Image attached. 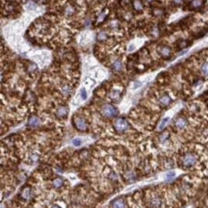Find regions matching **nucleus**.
Returning <instances> with one entry per match:
<instances>
[{"instance_id":"26","label":"nucleus","mask_w":208,"mask_h":208,"mask_svg":"<svg viewBox=\"0 0 208 208\" xmlns=\"http://www.w3.org/2000/svg\"><path fill=\"white\" fill-rule=\"evenodd\" d=\"M108 177L110 178V179H112V180H116L117 179V176H116V174H114L113 171L112 173H110V174H109V176Z\"/></svg>"},{"instance_id":"25","label":"nucleus","mask_w":208,"mask_h":208,"mask_svg":"<svg viewBox=\"0 0 208 208\" xmlns=\"http://www.w3.org/2000/svg\"><path fill=\"white\" fill-rule=\"evenodd\" d=\"M174 175H175L174 171H169L166 176H167V179H172V178L174 177Z\"/></svg>"},{"instance_id":"23","label":"nucleus","mask_w":208,"mask_h":208,"mask_svg":"<svg viewBox=\"0 0 208 208\" xmlns=\"http://www.w3.org/2000/svg\"><path fill=\"white\" fill-rule=\"evenodd\" d=\"M81 98L83 99V100H85L87 98V92H86V90L83 88V89L81 90Z\"/></svg>"},{"instance_id":"20","label":"nucleus","mask_w":208,"mask_h":208,"mask_svg":"<svg viewBox=\"0 0 208 208\" xmlns=\"http://www.w3.org/2000/svg\"><path fill=\"white\" fill-rule=\"evenodd\" d=\"M201 4H202L201 0H193L191 3V6L194 8H198L201 6Z\"/></svg>"},{"instance_id":"5","label":"nucleus","mask_w":208,"mask_h":208,"mask_svg":"<svg viewBox=\"0 0 208 208\" xmlns=\"http://www.w3.org/2000/svg\"><path fill=\"white\" fill-rule=\"evenodd\" d=\"M188 121L187 119L183 118V117H180V118H178L174 121V126L177 127L178 129H184L185 127L187 126Z\"/></svg>"},{"instance_id":"30","label":"nucleus","mask_w":208,"mask_h":208,"mask_svg":"<svg viewBox=\"0 0 208 208\" xmlns=\"http://www.w3.org/2000/svg\"><path fill=\"white\" fill-rule=\"evenodd\" d=\"M182 1H183V0H174V2L175 4H181L182 3Z\"/></svg>"},{"instance_id":"2","label":"nucleus","mask_w":208,"mask_h":208,"mask_svg":"<svg viewBox=\"0 0 208 208\" xmlns=\"http://www.w3.org/2000/svg\"><path fill=\"white\" fill-rule=\"evenodd\" d=\"M113 126L116 132H118V133H123V132H125V131H127V130L129 129L130 125H129V123H127L125 119L119 118V119H117L114 121Z\"/></svg>"},{"instance_id":"17","label":"nucleus","mask_w":208,"mask_h":208,"mask_svg":"<svg viewBox=\"0 0 208 208\" xmlns=\"http://www.w3.org/2000/svg\"><path fill=\"white\" fill-rule=\"evenodd\" d=\"M133 8L136 11H142L143 10V4L140 0H134L133 1Z\"/></svg>"},{"instance_id":"19","label":"nucleus","mask_w":208,"mask_h":208,"mask_svg":"<svg viewBox=\"0 0 208 208\" xmlns=\"http://www.w3.org/2000/svg\"><path fill=\"white\" fill-rule=\"evenodd\" d=\"M61 92H62V94H63L64 96H68L69 95L71 94V89L69 88V86L67 85H64L62 88H61Z\"/></svg>"},{"instance_id":"33","label":"nucleus","mask_w":208,"mask_h":208,"mask_svg":"<svg viewBox=\"0 0 208 208\" xmlns=\"http://www.w3.org/2000/svg\"><path fill=\"white\" fill-rule=\"evenodd\" d=\"M148 2H151V1H154V0H147Z\"/></svg>"},{"instance_id":"3","label":"nucleus","mask_w":208,"mask_h":208,"mask_svg":"<svg viewBox=\"0 0 208 208\" xmlns=\"http://www.w3.org/2000/svg\"><path fill=\"white\" fill-rule=\"evenodd\" d=\"M197 160H198V158L196 156V154L186 153L181 158V164L186 168H191L197 163Z\"/></svg>"},{"instance_id":"22","label":"nucleus","mask_w":208,"mask_h":208,"mask_svg":"<svg viewBox=\"0 0 208 208\" xmlns=\"http://www.w3.org/2000/svg\"><path fill=\"white\" fill-rule=\"evenodd\" d=\"M107 39V34L105 32H100L97 35V40L98 41H105Z\"/></svg>"},{"instance_id":"6","label":"nucleus","mask_w":208,"mask_h":208,"mask_svg":"<svg viewBox=\"0 0 208 208\" xmlns=\"http://www.w3.org/2000/svg\"><path fill=\"white\" fill-rule=\"evenodd\" d=\"M68 113H69L68 107H66V106H60L57 109V111H56V115H57L58 118L63 119V118L67 117Z\"/></svg>"},{"instance_id":"9","label":"nucleus","mask_w":208,"mask_h":208,"mask_svg":"<svg viewBox=\"0 0 208 208\" xmlns=\"http://www.w3.org/2000/svg\"><path fill=\"white\" fill-rule=\"evenodd\" d=\"M112 208H126V202L123 198H116L111 203Z\"/></svg>"},{"instance_id":"10","label":"nucleus","mask_w":208,"mask_h":208,"mask_svg":"<svg viewBox=\"0 0 208 208\" xmlns=\"http://www.w3.org/2000/svg\"><path fill=\"white\" fill-rule=\"evenodd\" d=\"M159 53H160V55L162 57L169 58L172 55V50H171V48L168 47V46H162V47H160V49H159Z\"/></svg>"},{"instance_id":"21","label":"nucleus","mask_w":208,"mask_h":208,"mask_svg":"<svg viewBox=\"0 0 208 208\" xmlns=\"http://www.w3.org/2000/svg\"><path fill=\"white\" fill-rule=\"evenodd\" d=\"M168 137H169V132H164V133H162L160 135V137H159V140H160L161 143H163V142H165L166 140H168Z\"/></svg>"},{"instance_id":"12","label":"nucleus","mask_w":208,"mask_h":208,"mask_svg":"<svg viewBox=\"0 0 208 208\" xmlns=\"http://www.w3.org/2000/svg\"><path fill=\"white\" fill-rule=\"evenodd\" d=\"M151 207H154V208L160 207L161 198H159V197H154V198L151 199Z\"/></svg>"},{"instance_id":"24","label":"nucleus","mask_w":208,"mask_h":208,"mask_svg":"<svg viewBox=\"0 0 208 208\" xmlns=\"http://www.w3.org/2000/svg\"><path fill=\"white\" fill-rule=\"evenodd\" d=\"M72 144H73L75 147H80L82 145V140L80 138H75L73 141H72Z\"/></svg>"},{"instance_id":"14","label":"nucleus","mask_w":208,"mask_h":208,"mask_svg":"<svg viewBox=\"0 0 208 208\" xmlns=\"http://www.w3.org/2000/svg\"><path fill=\"white\" fill-rule=\"evenodd\" d=\"M110 99L111 100H113L114 102H117L119 101V99H120V92L117 91V90H114L112 91L110 94Z\"/></svg>"},{"instance_id":"16","label":"nucleus","mask_w":208,"mask_h":208,"mask_svg":"<svg viewBox=\"0 0 208 208\" xmlns=\"http://www.w3.org/2000/svg\"><path fill=\"white\" fill-rule=\"evenodd\" d=\"M62 185H63V179L62 178L57 177L53 180V186L55 188H60Z\"/></svg>"},{"instance_id":"18","label":"nucleus","mask_w":208,"mask_h":208,"mask_svg":"<svg viewBox=\"0 0 208 208\" xmlns=\"http://www.w3.org/2000/svg\"><path fill=\"white\" fill-rule=\"evenodd\" d=\"M169 119H170V118H164V119L161 120L160 124H159V126H158V129L159 130H163L166 127V125H167L168 121H169Z\"/></svg>"},{"instance_id":"29","label":"nucleus","mask_w":208,"mask_h":208,"mask_svg":"<svg viewBox=\"0 0 208 208\" xmlns=\"http://www.w3.org/2000/svg\"><path fill=\"white\" fill-rule=\"evenodd\" d=\"M140 86H141V83H140V82H135V83H134L133 88H135V89H136V88H138V87H140Z\"/></svg>"},{"instance_id":"1","label":"nucleus","mask_w":208,"mask_h":208,"mask_svg":"<svg viewBox=\"0 0 208 208\" xmlns=\"http://www.w3.org/2000/svg\"><path fill=\"white\" fill-rule=\"evenodd\" d=\"M101 113L106 118L112 119L118 115V110L115 106L111 105V104H105L101 109Z\"/></svg>"},{"instance_id":"28","label":"nucleus","mask_w":208,"mask_h":208,"mask_svg":"<svg viewBox=\"0 0 208 208\" xmlns=\"http://www.w3.org/2000/svg\"><path fill=\"white\" fill-rule=\"evenodd\" d=\"M105 16H106V15H105V13H102V15L99 17V19H98V21H99V22H102V20L105 18Z\"/></svg>"},{"instance_id":"27","label":"nucleus","mask_w":208,"mask_h":208,"mask_svg":"<svg viewBox=\"0 0 208 208\" xmlns=\"http://www.w3.org/2000/svg\"><path fill=\"white\" fill-rule=\"evenodd\" d=\"M31 158L33 159V161H37V159H38V155H37V154H32V155H31Z\"/></svg>"},{"instance_id":"15","label":"nucleus","mask_w":208,"mask_h":208,"mask_svg":"<svg viewBox=\"0 0 208 208\" xmlns=\"http://www.w3.org/2000/svg\"><path fill=\"white\" fill-rule=\"evenodd\" d=\"M112 68H113L115 71H121L122 68H123V65H122V62L120 60H116L112 65Z\"/></svg>"},{"instance_id":"4","label":"nucleus","mask_w":208,"mask_h":208,"mask_svg":"<svg viewBox=\"0 0 208 208\" xmlns=\"http://www.w3.org/2000/svg\"><path fill=\"white\" fill-rule=\"evenodd\" d=\"M73 124L75 128L79 131H86L87 130V123L86 120L80 116H76L75 118H73Z\"/></svg>"},{"instance_id":"31","label":"nucleus","mask_w":208,"mask_h":208,"mask_svg":"<svg viewBox=\"0 0 208 208\" xmlns=\"http://www.w3.org/2000/svg\"><path fill=\"white\" fill-rule=\"evenodd\" d=\"M35 1H37V2H38V3H42V2H44L45 0H35Z\"/></svg>"},{"instance_id":"13","label":"nucleus","mask_w":208,"mask_h":208,"mask_svg":"<svg viewBox=\"0 0 208 208\" xmlns=\"http://www.w3.org/2000/svg\"><path fill=\"white\" fill-rule=\"evenodd\" d=\"M201 73L202 76L208 77V62L203 63L201 67Z\"/></svg>"},{"instance_id":"7","label":"nucleus","mask_w":208,"mask_h":208,"mask_svg":"<svg viewBox=\"0 0 208 208\" xmlns=\"http://www.w3.org/2000/svg\"><path fill=\"white\" fill-rule=\"evenodd\" d=\"M40 124V119H38V117L36 116H32L28 120V126L33 127V128H36Z\"/></svg>"},{"instance_id":"11","label":"nucleus","mask_w":208,"mask_h":208,"mask_svg":"<svg viewBox=\"0 0 208 208\" xmlns=\"http://www.w3.org/2000/svg\"><path fill=\"white\" fill-rule=\"evenodd\" d=\"M172 102V98L170 96H168V95H163L162 96H160V98H159V103H160L162 106H168L170 105Z\"/></svg>"},{"instance_id":"8","label":"nucleus","mask_w":208,"mask_h":208,"mask_svg":"<svg viewBox=\"0 0 208 208\" xmlns=\"http://www.w3.org/2000/svg\"><path fill=\"white\" fill-rule=\"evenodd\" d=\"M20 196H21V198H23V199H30L31 197H32V190H31L30 187H24L22 189V191L20 193Z\"/></svg>"},{"instance_id":"32","label":"nucleus","mask_w":208,"mask_h":208,"mask_svg":"<svg viewBox=\"0 0 208 208\" xmlns=\"http://www.w3.org/2000/svg\"><path fill=\"white\" fill-rule=\"evenodd\" d=\"M52 208H60L59 205H54V206H52Z\"/></svg>"}]
</instances>
